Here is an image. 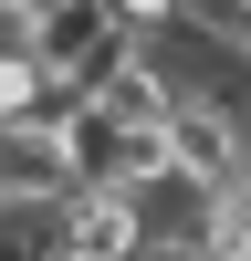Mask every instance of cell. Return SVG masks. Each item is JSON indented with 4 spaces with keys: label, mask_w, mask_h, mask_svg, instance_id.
Listing matches in <instances>:
<instances>
[{
    "label": "cell",
    "mask_w": 251,
    "mask_h": 261,
    "mask_svg": "<svg viewBox=\"0 0 251 261\" xmlns=\"http://www.w3.org/2000/svg\"><path fill=\"white\" fill-rule=\"evenodd\" d=\"M53 146H63V178L73 188H146V178H167V125H115L105 105H73L53 125Z\"/></svg>",
    "instance_id": "1"
},
{
    "label": "cell",
    "mask_w": 251,
    "mask_h": 261,
    "mask_svg": "<svg viewBox=\"0 0 251 261\" xmlns=\"http://www.w3.org/2000/svg\"><path fill=\"white\" fill-rule=\"evenodd\" d=\"M21 42H32V53H42V73H53V84H73V94H94V84L115 73L126 53H136V32H126L105 0H63V11H53V21H32Z\"/></svg>",
    "instance_id": "2"
},
{
    "label": "cell",
    "mask_w": 251,
    "mask_h": 261,
    "mask_svg": "<svg viewBox=\"0 0 251 261\" xmlns=\"http://www.w3.org/2000/svg\"><path fill=\"white\" fill-rule=\"evenodd\" d=\"M167 167L199 188H251V125L209 94H178L167 105Z\"/></svg>",
    "instance_id": "3"
},
{
    "label": "cell",
    "mask_w": 251,
    "mask_h": 261,
    "mask_svg": "<svg viewBox=\"0 0 251 261\" xmlns=\"http://www.w3.org/2000/svg\"><path fill=\"white\" fill-rule=\"evenodd\" d=\"M53 241L73 261H146L136 199H126V188H63V199H53Z\"/></svg>",
    "instance_id": "4"
},
{
    "label": "cell",
    "mask_w": 251,
    "mask_h": 261,
    "mask_svg": "<svg viewBox=\"0 0 251 261\" xmlns=\"http://www.w3.org/2000/svg\"><path fill=\"white\" fill-rule=\"evenodd\" d=\"M73 105H84V94L42 73V53H32V42H21V32H0V125H32V136H53Z\"/></svg>",
    "instance_id": "5"
},
{
    "label": "cell",
    "mask_w": 251,
    "mask_h": 261,
    "mask_svg": "<svg viewBox=\"0 0 251 261\" xmlns=\"http://www.w3.org/2000/svg\"><path fill=\"white\" fill-rule=\"evenodd\" d=\"M84 105H105L115 125H167V105H178V63H167V42H136Z\"/></svg>",
    "instance_id": "6"
},
{
    "label": "cell",
    "mask_w": 251,
    "mask_h": 261,
    "mask_svg": "<svg viewBox=\"0 0 251 261\" xmlns=\"http://www.w3.org/2000/svg\"><path fill=\"white\" fill-rule=\"evenodd\" d=\"M63 146L53 136H32V125H0V209H53L63 199Z\"/></svg>",
    "instance_id": "7"
},
{
    "label": "cell",
    "mask_w": 251,
    "mask_h": 261,
    "mask_svg": "<svg viewBox=\"0 0 251 261\" xmlns=\"http://www.w3.org/2000/svg\"><path fill=\"white\" fill-rule=\"evenodd\" d=\"M63 0H0V32H32V21H53Z\"/></svg>",
    "instance_id": "8"
},
{
    "label": "cell",
    "mask_w": 251,
    "mask_h": 261,
    "mask_svg": "<svg viewBox=\"0 0 251 261\" xmlns=\"http://www.w3.org/2000/svg\"><path fill=\"white\" fill-rule=\"evenodd\" d=\"M146 261H209V251H146Z\"/></svg>",
    "instance_id": "9"
}]
</instances>
